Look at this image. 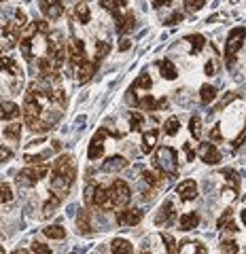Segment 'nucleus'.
Returning <instances> with one entry per match:
<instances>
[{"instance_id": "nucleus-51", "label": "nucleus", "mask_w": 246, "mask_h": 254, "mask_svg": "<svg viewBox=\"0 0 246 254\" xmlns=\"http://www.w3.org/2000/svg\"><path fill=\"white\" fill-rule=\"evenodd\" d=\"M206 74H208V76H212V74H214V64H212V62L206 64Z\"/></svg>"}, {"instance_id": "nucleus-16", "label": "nucleus", "mask_w": 246, "mask_h": 254, "mask_svg": "<svg viewBox=\"0 0 246 254\" xmlns=\"http://www.w3.org/2000/svg\"><path fill=\"white\" fill-rule=\"evenodd\" d=\"M21 115V110L17 104H13V102H0V119L2 121H15Z\"/></svg>"}, {"instance_id": "nucleus-43", "label": "nucleus", "mask_w": 246, "mask_h": 254, "mask_svg": "<svg viewBox=\"0 0 246 254\" xmlns=\"http://www.w3.org/2000/svg\"><path fill=\"white\" fill-rule=\"evenodd\" d=\"M204 4H206V0H185V6H187V9H191V11L202 9Z\"/></svg>"}, {"instance_id": "nucleus-44", "label": "nucleus", "mask_w": 246, "mask_h": 254, "mask_svg": "<svg viewBox=\"0 0 246 254\" xmlns=\"http://www.w3.org/2000/svg\"><path fill=\"white\" fill-rule=\"evenodd\" d=\"M244 140H246V127H244V129H242L240 133H238V138L234 140V144H232V146H234V150H238V148H240V146L244 144Z\"/></svg>"}, {"instance_id": "nucleus-58", "label": "nucleus", "mask_w": 246, "mask_h": 254, "mask_svg": "<svg viewBox=\"0 0 246 254\" xmlns=\"http://www.w3.org/2000/svg\"><path fill=\"white\" fill-rule=\"evenodd\" d=\"M73 254H75V252H73Z\"/></svg>"}, {"instance_id": "nucleus-10", "label": "nucleus", "mask_w": 246, "mask_h": 254, "mask_svg": "<svg viewBox=\"0 0 246 254\" xmlns=\"http://www.w3.org/2000/svg\"><path fill=\"white\" fill-rule=\"evenodd\" d=\"M41 9L47 19L55 21L64 15V2L62 0H41Z\"/></svg>"}, {"instance_id": "nucleus-25", "label": "nucleus", "mask_w": 246, "mask_h": 254, "mask_svg": "<svg viewBox=\"0 0 246 254\" xmlns=\"http://www.w3.org/2000/svg\"><path fill=\"white\" fill-rule=\"evenodd\" d=\"M110 252L113 254H134V248H132V244L128 240H113V244H110Z\"/></svg>"}, {"instance_id": "nucleus-26", "label": "nucleus", "mask_w": 246, "mask_h": 254, "mask_svg": "<svg viewBox=\"0 0 246 254\" xmlns=\"http://www.w3.org/2000/svg\"><path fill=\"white\" fill-rule=\"evenodd\" d=\"M160 72H162L164 78H168V81H174V78L178 76L176 68H174V64H172L170 60H162V62H160Z\"/></svg>"}, {"instance_id": "nucleus-45", "label": "nucleus", "mask_w": 246, "mask_h": 254, "mask_svg": "<svg viewBox=\"0 0 246 254\" xmlns=\"http://www.w3.org/2000/svg\"><path fill=\"white\" fill-rule=\"evenodd\" d=\"M11 157H13V150L11 148L0 146V161H6V159H11Z\"/></svg>"}, {"instance_id": "nucleus-7", "label": "nucleus", "mask_w": 246, "mask_h": 254, "mask_svg": "<svg viewBox=\"0 0 246 254\" xmlns=\"http://www.w3.org/2000/svg\"><path fill=\"white\" fill-rule=\"evenodd\" d=\"M68 60H70V64H73L75 68L83 66V64L87 62L85 45H83V41H79L77 36H73L70 38V43H68Z\"/></svg>"}, {"instance_id": "nucleus-36", "label": "nucleus", "mask_w": 246, "mask_h": 254, "mask_svg": "<svg viewBox=\"0 0 246 254\" xmlns=\"http://www.w3.org/2000/svg\"><path fill=\"white\" fill-rule=\"evenodd\" d=\"M60 203H62V197H58V195H53V193H51V195H49V199H47L45 205H43V212H45V214H51Z\"/></svg>"}, {"instance_id": "nucleus-37", "label": "nucleus", "mask_w": 246, "mask_h": 254, "mask_svg": "<svg viewBox=\"0 0 246 254\" xmlns=\"http://www.w3.org/2000/svg\"><path fill=\"white\" fill-rule=\"evenodd\" d=\"M162 240H164V244H165V250H168V254H180V252H178V246H176V242H174L172 235L162 233Z\"/></svg>"}, {"instance_id": "nucleus-40", "label": "nucleus", "mask_w": 246, "mask_h": 254, "mask_svg": "<svg viewBox=\"0 0 246 254\" xmlns=\"http://www.w3.org/2000/svg\"><path fill=\"white\" fill-rule=\"evenodd\" d=\"M164 131L168 133V136H176V131H178V119L176 117H170L168 121H165V125H164Z\"/></svg>"}, {"instance_id": "nucleus-13", "label": "nucleus", "mask_w": 246, "mask_h": 254, "mask_svg": "<svg viewBox=\"0 0 246 254\" xmlns=\"http://www.w3.org/2000/svg\"><path fill=\"white\" fill-rule=\"evenodd\" d=\"M200 157L204 163L208 165H217L221 161V153L217 150V146L212 144V142H204V144H200Z\"/></svg>"}, {"instance_id": "nucleus-24", "label": "nucleus", "mask_w": 246, "mask_h": 254, "mask_svg": "<svg viewBox=\"0 0 246 254\" xmlns=\"http://www.w3.org/2000/svg\"><path fill=\"white\" fill-rule=\"evenodd\" d=\"M217 229H221V231H236V222H234V214L232 210H225L223 212V216H221L217 220Z\"/></svg>"}, {"instance_id": "nucleus-1", "label": "nucleus", "mask_w": 246, "mask_h": 254, "mask_svg": "<svg viewBox=\"0 0 246 254\" xmlns=\"http://www.w3.org/2000/svg\"><path fill=\"white\" fill-rule=\"evenodd\" d=\"M75 178H77V165H75V159L73 155H62L55 159L53 168H51V182H49V190L58 197H64L68 195L70 187L75 185Z\"/></svg>"}, {"instance_id": "nucleus-2", "label": "nucleus", "mask_w": 246, "mask_h": 254, "mask_svg": "<svg viewBox=\"0 0 246 254\" xmlns=\"http://www.w3.org/2000/svg\"><path fill=\"white\" fill-rule=\"evenodd\" d=\"M155 168L164 172V176L178 174V155L172 146H160L155 153Z\"/></svg>"}, {"instance_id": "nucleus-28", "label": "nucleus", "mask_w": 246, "mask_h": 254, "mask_svg": "<svg viewBox=\"0 0 246 254\" xmlns=\"http://www.w3.org/2000/svg\"><path fill=\"white\" fill-rule=\"evenodd\" d=\"M43 233L49 237V240H64V237H66L64 227H60V225H49V227H45Z\"/></svg>"}, {"instance_id": "nucleus-39", "label": "nucleus", "mask_w": 246, "mask_h": 254, "mask_svg": "<svg viewBox=\"0 0 246 254\" xmlns=\"http://www.w3.org/2000/svg\"><path fill=\"white\" fill-rule=\"evenodd\" d=\"M142 123H145V119H142L140 113H132L130 115V129L132 131H140L142 129Z\"/></svg>"}, {"instance_id": "nucleus-47", "label": "nucleus", "mask_w": 246, "mask_h": 254, "mask_svg": "<svg viewBox=\"0 0 246 254\" xmlns=\"http://www.w3.org/2000/svg\"><path fill=\"white\" fill-rule=\"evenodd\" d=\"M210 138H212V140H217V142H219V140H223V136H221V127H219V125H214V129L210 131Z\"/></svg>"}, {"instance_id": "nucleus-55", "label": "nucleus", "mask_w": 246, "mask_h": 254, "mask_svg": "<svg viewBox=\"0 0 246 254\" xmlns=\"http://www.w3.org/2000/svg\"><path fill=\"white\" fill-rule=\"evenodd\" d=\"M0 254H4V248H2V246H0Z\"/></svg>"}, {"instance_id": "nucleus-54", "label": "nucleus", "mask_w": 246, "mask_h": 254, "mask_svg": "<svg viewBox=\"0 0 246 254\" xmlns=\"http://www.w3.org/2000/svg\"><path fill=\"white\" fill-rule=\"evenodd\" d=\"M242 222L246 225V210H242Z\"/></svg>"}, {"instance_id": "nucleus-33", "label": "nucleus", "mask_w": 246, "mask_h": 254, "mask_svg": "<svg viewBox=\"0 0 246 254\" xmlns=\"http://www.w3.org/2000/svg\"><path fill=\"white\" fill-rule=\"evenodd\" d=\"M151 85H153V83H151V76H149V72H142L138 78H136V83H134V87H132V89H151Z\"/></svg>"}, {"instance_id": "nucleus-3", "label": "nucleus", "mask_w": 246, "mask_h": 254, "mask_svg": "<svg viewBox=\"0 0 246 254\" xmlns=\"http://www.w3.org/2000/svg\"><path fill=\"white\" fill-rule=\"evenodd\" d=\"M244 43H246V28H234L229 32L227 45H225V64H227L229 70H232L234 62L238 58V53H240V49L244 47Z\"/></svg>"}, {"instance_id": "nucleus-35", "label": "nucleus", "mask_w": 246, "mask_h": 254, "mask_svg": "<svg viewBox=\"0 0 246 254\" xmlns=\"http://www.w3.org/2000/svg\"><path fill=\"white\" fill-rule=\"evenodd\" d=\"M138 106L140 110H157V100L153 95H145V98L138 100Z\"/></svg>"}, {"instance_id": "nucleus-21", "label": "nucleus", "mask_w": 246, "mask_h": 254, "mask_svg": "<svg viewBox=\"0 0 246 254\" xmlns=\"http://www.w3.org/2000/svg\"><path fill=\"white\" fill-rule=\"evenodd\" d=\"M197 225H200V214L197 212H185L180 216V229L182 231H193Z\"/></svg>"}, {"instance_id": "nucleus-17", "label": "nucleus", "mask_w": 246, "mask_h": 254, "mask_svg": "<svg viewBox=\"0 0 246 254\" xmlns=\"http://www.w3.org/2000/svg\"><path fill=\"white\" fill-rule=\"evenodd\" d=\"M0 70H4V72H9L11 76H15L17 81L21 83V76H23V72H21V68L17 66V62H15L13 58H0Z\"/></svg>"}, {"instance_id": "nucleus-42", "label": "nucleus", "mask_w": 246, "mask_h": 254, "mask_svg": "<svg viewBox=\"0 0 246 254\" xmlns=\"http://www.w3.org/2000/svg\"><path fill=\"white\" fill-rule=\"evenodd\" d=\"M32 252H36V254H51V248L49 246H45V244H41V242H32Z\"/></svg>"}, {"instance_id": "nucleus-46", "label": "nucleus", "mask_w": 246, "mask_h": 254, "mask_svg": "<svg viewBox=\"0 0 246 254\" xmlns=\"http://www.w3.org/2000/svg\"><path fill=\"white\" fill-rule=\"evenodd\" d=\"M182 150H185V155H187V161H193V159H195V153H193L191 144H182Z\"/></svg>"}, {"instance_id": "nucleus-23", "label": "nucleus", "mask_w": 246, "mask_h": 254, "mask_svg": "<svg viewBox=\"0 0 246 254\" xmlns=\"http://www.w3.org/2000/svg\"><path fill=\"white\" fill-rule=\"evenodd\" d=\"M102 9H106L108 13H113L115 17L121 15V9H125V4H128V0H100Z\"/></svg>"}, {"instance_id": "nucleus-50", "label": "nucleus", "mask_w": 246, "mask_h": 254, "mask_svg": "<svg viewBox=\"0 0 246 254\" xmlns=\"http://www.w3.org/2000/svg\"><path fill=\"white\" fill-rule=\"evenodd\" d=\"M164 108H168V100L160 98V100H157V110H164Z\"/></svg>"}, {"instance_id": "nucleus-32", "label": "nucleus", "mask_w": 246, "mask_h": 254, "mask_svg": "<svg viewBox=\"0 0 246 254\" xmlns=\"http://www.w3.org/2000/svg\"><path fill=\"white\" fill-rule=\"evenodd\" d=\"M189 131H191V136L195 140H200V136H202V119L200 117H191V121H189Z\"/></svg>"}, {"instance_id": "nucleus-8", "label": "nucleus", "mask_w": 246, "mask_h": 254, "mask_svg": "<svg viewBox=\"0 0 246 254\" xmlns=\"http://www.w3.org/2000/svg\"><path fill=\"white\" fill-rule=\"evenodd\" d=\"M47 176V165H30V168L26 170H21L19 172V182L21 185H30V187H34L38 180L45 178Z\"/></svg>"}, {"instance_id": "nucleus-19", "label": "nucleus", "mask_w": 246, "mask_h": 254, "mask_svg": "<svg viewBox=\"0 0 246 254\" xmlns=\"http://www.w3.org/2000/svg\"><path fill=\"white\" fill-rule=\"evenodd\" d=\"M117 19V32L119 34H125V32H130L134 28V21H136V17H134V13L132 11H125L123 15H119Z\"/></svg>"}, {"instance_id": "nucleus-30", "label": "nucleus", "mask_w": 246, "mask_h": 254, "mask_svg": "<svg viewBox=\"0 0 246 254\" xmlns=\"http://www.w3.org/2000/svg\"><path fill=\"white\" fill-rule=\"evenodd\" d=\"M110 49H113V45H110L108 41H98L96 43V60H104L106 55L110 53Z\"/></svg>"}, {"instance_id": "nucleus-49", "label": "nucleus", "mask_w": 246, "mask_h": 254, "mask_svg": "<svg viewBox=\"0 0 246 254\" xmlns=\"http://www.w3.org/2000/svg\"><path fill=\"white\" fill-rule=\"evenodd\" d=\"M195 254H208V250H206V246H204V244L197 242V244H195Z\"/></svg>"}, {"instance_id": "nucleus-12", "label": "nucleus", "mask_w": 246, "mask_h": 254, "mask_svg": "<svg viewBox=\"0 0 246 254\" xmlns=\"http://www.w3.org/2000/svg\"><path fill=\"white\" fill-rule=\"evenodd\" d=\"M176 193L182 201H191L197 197V182L191 180V178H187V180H182L180 185L176 187Z\"/></svg>"}, {"instance_id": "nucleus-56", "label": "nucleus", "mask_w": 246, "mask_h": 254, "mask_svg": "<svg viewBox=\"0 0 246 254\" xmlns=\"http://www.w3.org/2000/svg\"><path fill=\"white\" fill-rule=\"evenodd\" d=\"M142 254H151V252H147V250H145V252H142Z\"/></svg>"}, {"instance_id": "nucleus-27", "label": "nucleus", "mask_w": 246, "mask_h": 254, "mask_svg": "<svg viewBox=\"0 0 246 254\" xmlns=\"http://www.w3.org/2000/svg\"><path fill=\"white\" fill-rule=\"evenodd\" d=\"M4 138L11 140L13 144H17L19 138H21V125L19 123H9L4 127Z\"/></svg>"}, {"instance_id": "nucleus-5", "label": "nucleus", "mask_w": 246, "mask_h": 254, "mask_svg": "<svg viewBox=\"0 0 246 254\" xmlns=\"http://www.w3.org/2000/svg\"><path fill=\"white\" fill-rule=\"evenodd\" d=\"M106 136L121 138V133H119V131H110V129H106V127H100V129L93 133V138L89 142V148H87V157H89L91 161H96V159H100L102 155H104V138Z\"/></svg>"}, {"instance_id": "nucleus-57", "label": "nucleus", "mask_w": 246, "mask_h": 254, "mask_svg": "<svg viewBox=\"0 0 246 254\" xmlns=\"http://www.w3.org/2000/svg\"><path fill=\"white\" fill-rule=\"evenodd\" d=\"M0 2H2V0H0Z\"/></svg>"}, {"instance_id": "nucleus-9", "label": "nucleus", "mask_w": 246, "mask_h": 254, "mask_svg": "<svg viewBox=\"0 0 246 254\" xmlns=\"http://www.w3.org/2000/svg\"><path fill=\"white\" fill-rule=\"evenodd\" d=\"M142 210L140 208H125V210H121L117 214V225L119 227H134V225H138V222L142 220Z\"/></svg>"}, {"instance_id": "nucleus-48", "label": "nucleus", "mask_w": 246, "mask_h": 254, "mask_svg": "<svg viewBox=\"0 0 246 254\" xmlns=\"http://www.w3.org/2000/svg\"><path fill=\"white\" fill-rule=\"evenodd\" d=\"M172 0H153V9H162V6H170Z\"/></svg>"}, {"instance_id": "nucleus-6", "label": "nucleus", "mask_w": 246, "mask_h": 254, "mask_svg": "<svg viewBox=\"0 0 246 254\" xmlns=\"http://www.w3.org/2000/svg\"><path fill=\"white\" fill-rule=\"evenodd\" d=\"M108 197H110V203H113V208H125V205L130 203V187L125 185L121 178H115V182L108 187Z\"/></svg>"}, {"instance_id": "nucleus-4", "label": "nucleus", "mask_w": 246, "mask_h": 254, "mask_svg": "<svg viewBox=\"0 0 246 254\" xmlns=\"http://www.w3.org/2000/svg\"><path fill=\"white\" fill-rule=\"evenodd\" d=\"M85 203L89 208H98V210H115L108 197V189L100 187V185H89L85 189Z\"/></svg>"}, {"instance_id": "nucleus-18", "label": "nucleus", "mask_w": 246, "mask_h": 254, "mask_svg": "<svg viewBox=\"0 0 246 254\" xmlns=\"http://www.w3.org/2000/svg\"><path fill=\"white\" fill-rule=\"evenodd\" d=\"M125 168H128V161H125V157H121V155H113L102 163V170L104 172H121Z\"/></svg>"}, {"instance_id": "nucleus-31", "label": "nucleus", "mask_w": 246, "mask_h": 254, "mask_svg": "<svg viewBox=\"0 0 246 254\" xmlns=\"http://www.w3.org/2000/svg\"><path fill=\"white\" fill-rule=\"evenodd\" d=\"M187 43H191V53H200L202 51V47H204V36H200V34H191V36H187L185 38Z\"/></svg>"}, {"instance_id": "nucleus-52", "label": "nucleus", "mask_w": 246, "mask_h": 254, "mask_svg": "<svg viewBox=\"0 0 246 254\" xmlns=\"http://www.w3.org/2000/svg\"><path fill=\"white\" fill-rule=\"evenodd\" d=\"M119 49H121V51H128L130 49V41H128V38H123L121 45H119Z\"/></svg>"}, {"instance_id": "nucleus-22", "label": "nucleus", "mask_w": 246, "mask_h": 254, "mask_svg": "<svg viewBox=\"0 0 246 254\" xmlns=\"http://www.w3.org/2000/svg\"><path fill=\"white\" fill-rule=\"evenodd\" d=\"M157 136H160V131L157 129H149V131H145L142 133V153H151V150L155 148V144H157Z\"/></svg>"}, {"instance_id": "nucleus-15", "label": "nucleus", "mask_w": 246, "mask_h": 254, "mask_svg": "<svg viewBox=\"0 0 246 254\" xmlns=\"http://www.w3.org/2000/svg\"><path fill=\"white\" fill-rule=\"evenodd\" d=\"M77 229L81 235H91L93 229H91V212L89 210H81L77 216Z\"/></svg>"}, {"instance_id": "nucleus-20", "label": "nucleus", "mask_w": 246, "mask_h": 254, "mask_svg": "<svg viewBox=\"0 0 246 254\" xmlns=\"http://www.w3.org/2000/svg\"><path fill=\"white\" fill-rule=\"evenodd\" d=\"M73 17L79 21V23H89L91 21V11H89V6H87L85 2H77L75 4V9H73Z\"/></svg>"}, {"instance_id": "nucleus-41", "label": "nucleus", "mask_w": 246, "mask_h": 254, "mask_svg": "<svg viewBox=\"0 0 246 254\" xmlns=\"http://www.w3.org/2000/svg\"><path fill=\"white\" fill-rule=\"evenodd\" d=\"M221 250L227 252V254H236L238 252V244L232 242V240H223V242H221Z\"/></svg>"}, {"instance_id": "nucleus-29", "label": "nucleus", "mask_w": 246, "mask_h": 254, "mask_svg": "<svg viewBox=\"0 0 246 254\" xmlns=\"http://www.w3.org/2000/svg\"><path fill=\"white\" fill-rule=\"evenodd\" d=\"M214 98H217V89H214L212 85H202V89H200V100H202V104H210Z\"/></svg>"}, {"instance_id": "nucleus-38", "label": "nucleus", "mask_w": 246, "mask_h": 254, "mask_svg": "<svg viewBox=\"0 0 246 254\" xmlns=\"http://www.w3.org/2000/svg\"><path fill=\"white\" fill-rule=\"evenodd\" d=\"M142 180H145L147 185H151V187H160L162 185V178L157 176L155 172H149V170L142 172Z\"/></svg>"}, {"instance_id": "nucleus-14", "label": "nucleus", "mask_w": 246, "mask_h": 254, "mask_svg": "<svg viewBox=\"0 0 246 254\" xmlns=\"http://www.w3.org/2000/svg\"><path fill=\"white\" fill-rule=\"evenodd\" d=\"M174 218H176V212H174V205H172V201H164L162 203V208H160V214L155 216V222L157 225H165V227H170L172 222H174Z\"/></svg>"}, {"instance_id": "nucleus-34", "label": "nucleus", "mask_w": 246, "mask_h": 254, "mask_svg": "<svg viewBox=\"0 0 246 254\" xmlns=\"http://www.w3.org/2000/svg\"><path fill=\"white\" fill-rule=\"evenodd\" d=\"M13 199V189L9 182H0V201L2 203H9Z\"/></svg>"}, {"instance_id": "nucleus-11", "label": "nucleus", "mask_w": 246, "mask_h": 254, "mask_svg": "<svg viewBox=\"0 0 246 254\" xmlns=\"http://www.w3.org/2000/svg\"><path fill=\"white\" fill-rule=\"evenodd\" d=\"M100 66V60H87L83 66H79L77 68V81L81 83V85H85V83H89L91 81V76L96 74V68Z\"/></svg>"}, {"instance_id": "nucleus-53", "label": "nucleus", "mask_w": 246, "mask_h": 254, "mask_svg": "<svg viewBox=\"0 0 246 254\" xmlns=\"http://www.w3.org/2000/svg\"><path fill=\"white\" fill-rule=\"evenodd\" d=\"M13 254H30V252H28V250H15Z\"/></svg>"}]
</instances>
